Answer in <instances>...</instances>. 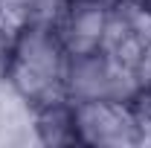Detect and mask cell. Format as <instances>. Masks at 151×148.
<instances>
[{
  "label": "cell",
  "instance_id": "1",
  "mask_svg": "<svg viewBox=\"0 0 151 148\" xmlns=\"http://www.w3.org/2000/svg\"><path fill=\"white\" fill-rule=\"evenodd\" d=\"M70 52L47 18L23 20L15 32L3 84L26 111L67 99Z\"/></svg>",
  "mask_w": 151,
  "mask_h": 148
},
{
  "label": "cell",
  "instance_id": "2",
  "mask_svg": "<svg viewBox=\"0 0 151 148\" xmlns=\"http://www.w3.org/2000/svg\"><path fill=\"white\" fill-rule=\"evenodd\" d=\"M78 145L90 148H134L142 145L131 99H84L73 102Z\"/></svg>",
  "mask_w": 151,
  "mask_h": 148
},
{
  "label": "cell",
  "instance_id": "3",
  "mask_svg": "<svg viewBox=\"0 0 151 148\" xmlns=\"http://www.w3.org/2000/svg\"><path fill=\"white\" fill-rule=\"evenodd\" d=\"M139 93L134 67L122 64L105 50H93L84 55L70 58V78H67V99H134Z\"/></svg>",
  "mask_w": 151,
  "mask_h": 148
},
{
  "label": "cell",
  "instance_id": "4",
  "mask_svg": "<svg viewBox=\"0 0 151 148\" xmlns=\"http://www.w3.org/2000/svg\"><path fill=\"white\" fill-rule=\"evenodd\" d=\"M113 0H55L50 23L70 55H84L102 47Z\"/></svg>",
  "mask_w": 151,
  "mask_h": 148
},
{
  "label": "cell",
  "instance_id": "5",
  "mask_svg": "<svg viewBox=\"0 0 151 148\" xmlns=\"http://www.w3.org/2000/svg\"><path fill=\"white\" fill-rule=\"evenodd\" d=\"M148 41H151V15L142 9V3L139 0H113L105 41L99 50H105L113 58H119L122 64L134 67Z\"/></svg>",
  "mask_w": 151,
  "mask_h": 148
},
{
  "label": "cell",
  "instance_id": "6",
  "mask_svg": "<svg viewBox=\"0 0 151 148\" xmlns=\"http://www.w3.org/2000/svg\"><path fill=\"white\" fill-rule=\"evenodd\" d=\"M29 128L41 145H50V148L78 145V131H76V116H73L70 99L32 108L29 111Z\"/></svg>",
  "mask_w": 151,
  "mask_h": 148
},
{
  "label": "cell",
  "instance_id": "7",
  "mask_svg": "<svg viewBox=\"0 0 151 148\" xmlns=\"http://www.w3.org/2000/svg\"><path fill=\"white\" fill-rule=\"evenodd\" d=\"M18 26L20 23L0 6V84L6 78V64H9V52H12V41H15Z\"/></svg>",
  "mask_w": 151,
  "mask_h": 148
},
{
  "label": "cell",
  "instance_id": "8",
  "mask_svg": "<svg viewBox=\"0 0 151 148\" xmlns=\"http://www.w3.org/2000/svg\"><path fill=\"white\" fill-rule=\"evenodd\" d=\"M134 75H137V87H139V93H148V96H151V41L145 44V50H142L139 58H137Z\"/></svg>",
  "mask_w": 151,
  "mask_h": 148
},
{
  "label": "cell",
  "instance_id": "9",
  "mask_svg": "<svg viewBox=\"0 0 151 148\" xmlns=\"http://www.w3.org/2000/svg\"><path fill=\"white\" fill-rule=\"evenodd\" d=\"M139 3H142V9H145V12L151 15V0H139Z\"/></svg>",
  "mask_w": 151,
  "mask_h": 148
}]
</instances>
